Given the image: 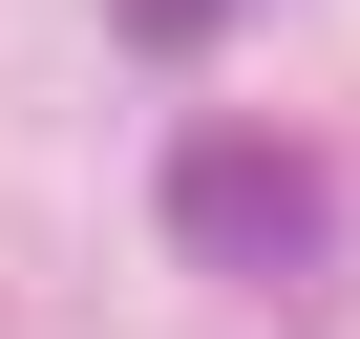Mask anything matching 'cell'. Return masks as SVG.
Masks as SVG:
<instances>
[{
    "label": "cell",
    "instance_id": "6da1fadb",
    "mask_svg": "<svg viewBox=\"0 0 360 339\" xmlns=\"http://www.w3.org/2000/svg\"><path fill=\"white\" fill-rule=\"evenodd\" d=\"M318 234H339L318 148H276V127H169V255H233V276H297Z\"/></svg>",
    "mask_w": 360,
    "mask_h": 339
},
{
    "label": "cell",
    "instance_id": "7a4b0ae2",
    "mask_svg": "<svg viewBox=\"0 0 360 339\" xmlns=\"http://www.w3.org/2000/svg\"><path fill=\"white\" fill-rule=\"evenodd\" d=\"M106 22H127V43H212L233 0H106Z\"/></svg>",
    "mask_w": 360,
    "mask_h": 339
}]
</instances>
